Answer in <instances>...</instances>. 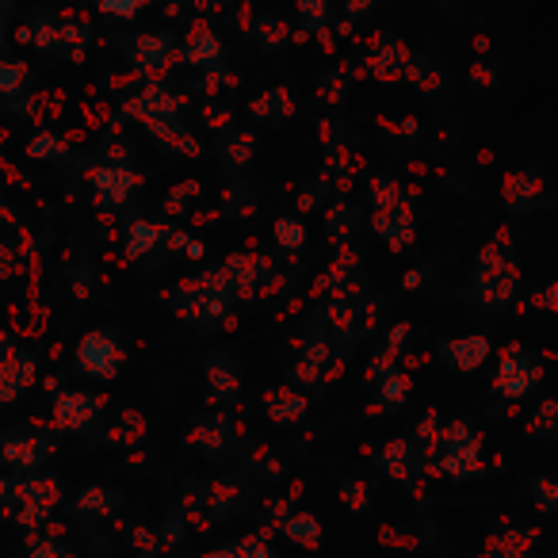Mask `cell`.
<instances>
[{
	"instance_id": "obj_1",
	"label": "cell",
	"mask_w": 558,
	"mask_h": 558,
	"mask_svg": "<svg viewBox=\"0 0 558 558\" xmlns=\"http://www.w3.org/2000/svg\"><path fill=\"white\" fill-rule=\"evenodd\" d=\"M288 532L295 535L299 543H318V520H295Z\"/></svg>"
},
{
	"instance_id": "obj_2",
	"label": "cell",
	"mask_w": 558,
	"mask_h": 558,
	"mask_svg": "<svg viewBox=\"0 0 558 558\" xmlns=\"http://www.w3.org/2000/svg\"><path fill=\"white\" fill-rule=\"evenodd\" d=\"M248 558H271V555H268V550H260V547H253V555H248Z\"/></svg>"
}]
</instances>
